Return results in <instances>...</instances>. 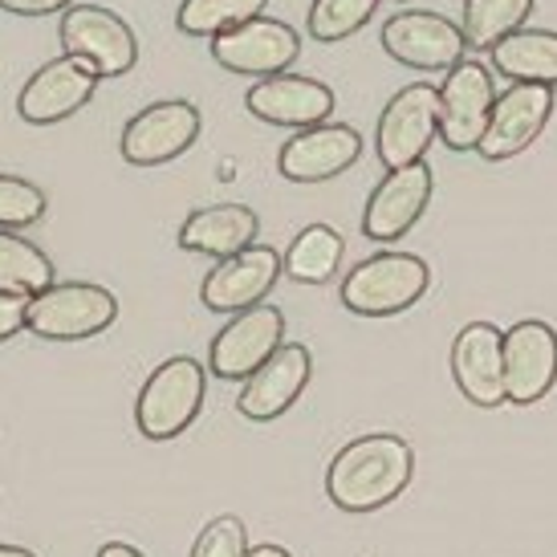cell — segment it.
<instances>
[{"instance_id":"7c38bea8","label":"cell","mask_w":557,"mask_h":557,"mask_svg":"<svg viewBox=\"0 0 557 557\" xmlns=\"http://www.w3.org/2000/svg\"><path fill=\"white\" fill-rule=\"evenodd\" d=\"M557 383V330L525 318L505 330V399L517 407L542 403Z\"/></svg>"},{"instance_id":"1f68e13d","label":"cell","mask_w":557,"mask_h":557,"mask_svg":"<svg viewBox=\"0 0 557 557\" xmlns=\"http://www.w3.org/2000/svg\"><path fill=\"white\" fill-rule=\"evenodd\" d=\"M94 557H147V554H139L135 545H126V542H107Z\"/></svg>"},{"instance_id":"5b68a950","label":"cell","mask_w":557,"mask_h":557,"mask_svg":"<svg viewBox=\"0 0 557 557\" xmlns=\"http://www.w3.org/2000/svg\"><path fill=\"white\" fill-rule=\"evenodd\" d=\"M62 49L82 65H90L98 78H123L139 62V37L119 13L102 4H70L58 25Z\"/></svg>"},{"instance_id":"4fadbf2b","label":"cell","mask_w":557,"mask_h":557,"mask_svg":"<svg viewBox=\"0 0 557 557\" xmlns=\"http://www.w3.org/2000/svg\"><path fill=\"white\" fill-rule=\"evenodd\" d=\"M285 342V313L277 306H252V310L233 313V322L220 330L208 350V371L216 379H248L264 358Z\"/></svg>"},{"instance_id":"9c48e42d","label":"cell","mask_w":557,"mask_h":557,"mask_svg":"<svg viewBox=\"0 0 557 557\" xmlns=\"http://www.w3.org/2000/svg\"><path fill=\"white\" fill-rule=\"evenodd\" d=\"M554 114V86L542 82H512L505 94H496L484 139H480V159L500 163V159L521 156L525 147L537 143V135L545 131Z\"/></svg>"},{"instance_id":"f546056e","label":"cell","mask_w":557,"mask_h":557,"mask_svg":"<svg viewBox=\"0 0 557 557\" xmlns=\"http://www.w3.org/2000/svg\"><path fill=\"white\" fill-rule=\"evenodd\" d=\"M25 313H29V297L0 289V342H9L13 334L25 330Z\"/></svg>"},{"instance_id":"f1b7e54d","label":"cell","mask_w":557,"mask_h":557,"mask_svg":"<svg viewBox=\"0 0 557 557\" xmlns=\"http://www.w3.org/2000/svg\"><path fill=\"white\" fill-rule=\"evenodd\" d=\"M191 557H248V529L240 517H216L191 545Z\"/></svg>"},{"instance_id":"836d02e7","label":"cell","mask_w":557,"mask_h":557,"mask_svg":"<svg viewBox=\"0 0 557 557\" xmlns=\"http://www.w3.org/2000/svg\"><path fill=\"white\" fill-rule=\"evenodd\" d=\"M0 557H37V554L21 549V545H0Z\"/></svg>"},{"instance_id":"4dcf8cb0","label":"cell","mask_w":557,"mask_h":557,"mask_svg":"<svg viewBox=\"0 0 557 557\" xmlns=\"http://www.w3.org/2000/svg\"><path fill=\"white\" fill-rule=\"evenodd\" d=\"M74 0H0L4 13L16 16H49V13H65Z\"/></svg>"},{"instance_id":"9a60e30c","label":"cell","mask_w":557,"mask_h":557,"mask_svg":"<svg viewBox=\"0 0 557 557\" xmlns=\"http://www.w3.org/2000/svg\"><path fill=\"white\" fill-rule=\"evenodd\" d=\"M310 350L301 342H281L277 350L245 379V387L236 395V411L252 423L281 419L301 399V391L310 383Z\"/></svg>"},{"instance_id":"8992f818","label":"cell","mask_w":557,"mask_h":557,"mask_svg":"<svg viewBox=\"0 0 557 557\" xmlns=\"http://www.w3.org/2000/svg\"><path fill=\"white\" fill-rule=\"evenodd\" d=\"M432 139H440V90L428 82L403 86L379 114V131H374L379 163L387 171L419 163Z\"/></svg>"},{"instance_id":"cb8c5ba5","label":"cell","mask_w":557,"mask_h":557,"mask_svg":"<svg viewBox=\"0 0 557 557\" xmlns=\"http://www.w3.org/2000/svg\"><path fill=\"white\" fill-rule=\"evenodd\" d=\"M49 285H53V261L33 240L16 236L13 228H0V289L33 297Z\"/></svg>"},{"instance_id":"52a82bcc","label":"cell","mask_w":557,"mask_h":557,"mask_svg":"<svg viewBox=\"0 0 557 557\" xmlns=\"http://www.w3.org/2000/svg\"><path fill=\"white\" fill-rule=\"evenodd\" d=\"M196 139H200V110L184 102V98H168V102L143 107L123 126L119 151L135 168H163V163L180 159L184 151H191Z\"/></svg>"},{"instance_id":"277c9868","label":"cell","mask_w":557,"mask_h":557,"mask_svg":"<svg viewBox=\"0 0 557 557\" xmlns=\"http://www.w3.org/2000/svg\"><path fill=\"white\" fill-rule=\"evenodd\" d=\"M114 318H119V301L110 289L90 281H65L29 297L25 330L49 342H82L114 325Z\"/></svg>"},{"instance_id":"ba28073f","label":"cell","mask_w":557,"mask_h":557,"mask_svg":"<svg viewBox=\"0 0 557 557\" xmlns=\"http://www.w3.org/2000/svg\"><path fill=\"white\" fill-rule=\"evenodd\" d=\"M496 86L493 70L484 62H460L448 70L440 86V143L448 151H476L484 126L493 114Z\"/></svg>"},{"instance_id":"484cf974","label":"cell","mask_w":557,"mask_h":557,"mask_svg":"<svg viewBox=\"0 0 557 557\" xmlns=\"http://www.w3.org/2000/svg\"><path fill=\"white\" fill-rule=\"evenodd\" d=\"M264 4L269 0H184L175 13V25L187 37H216V33H228L252 16H261Z\"/></svg>"},{"instance_id":"e0dca14e","label":"cell","mask_w":557,"mask_h":557,"mask_svg":"<svg viewBox=\"0 0 557 557\" xmlns=\"http://www.w3.org/2000/svg\"><path fill=\"white\" fill-rule=\"evenodd\" d=\"M362 156V135L346 123H318L297 131L294 139L281 147L277 171L294 184H325L355 168Z\"/></svg>"},{"instance_id":"44dd1931","label":"cell","mask_w":557,"mask_h":557,"mask_svg":"<svg viewBox=\"0 0 557 557\" xmlns=\"http://www.w3.org/2000/svg\"><path fill=\"white\" fill-rule=\"evenodd\" d=\"M261 233V220L248 203H212V208H200L184 220L180 228V248L187 252H200V257H236L240 248H248Z\"/></svg>"},{"instance_id":"6da1fadb","label":"cell","mask_w":557,"mask_h":557,"mask_svg":"<svg viewBox=\"0 0 557 557\" xmlns=\"http://www.w3.org/2000/svg\"><path fill=\"white\" fill-rule=\"evenodd\" d=\"M416 472V451L407 440L391 432L362 435L330 460L325 496L342 512H379L399 500Z\"/></svg>"},{"instance_id":"ffe728a7","label":"cell","mask_w":557,"mask_h":557,"mask_svg":"<svg viewBox=\"0 0 557 557\" xmlns=\"http://www.w3.org/2000/svg\"><path fill=\"white\" fill-rule=\"evenodd\" d=\"M334 90L318 78H297V74H273V78H261L252 90L245 94V107L252 119L273 126H294V131H306V126L330 123L334 114Z\"/></svg>"},{"instance_id":"7402d4cb","label":"cell","mask_w":557,"mask_h":557,"mask_svg":"<svg viewBox=\"0 0 557 557\" xmlns=\"http://www.w3.org/2000/svg\"><path fill=\"white\" fill-rule=\"evenodd\" d=\"M493 70L509 82H542L557 86V33L549 29H517L493 49Z\"/></svg>"},{"instance_id":"5bb4252c","label":"cell","mask_w":557,"mask_h":557,"mask_svg":"<svg viewBox=\"0 0 557 557\" xmlns=\"http://www.w3.org/2000/svg\"><path fill=\"white\" fill-rule=\"evenodd\" d=\"M432 187H435V175L423 159H419V163H407V168L387 171L383 184L374 187L371 200H367L362 233L371 236V240H379V245L407 236L419 224V216L428 212Z\"/></svg>"},{"instance_id":"4316f807","label":"cell","mask_w":557,"mask_h":557,"mask_svg":"<svg viewBox=\"0 0 557 557\" xmlns=\"http://www.w3.org/2000/svg\"><path fill=\"white\" fill-rule=\"evenodd\" d=\"M379 0H313L310 4V37L313 41H346L374 16Z\"/></svg>"},{"instance_id":"d6986e66","label":"cell","mask_w":557,"mask_h":557,"mask_svg":"<svg viewBox=\"0 0 557 557\" xmlns=\"http://www.w3.org/2000/svg\"><path fill=\"white\" fill-rule=\"evenodd\" d=\"M281 277V257L264 245H248L240 248L236 257H224V261L203 277V306L212 313H240L261 306L269 289L277 285Z\"/></svg>"},{"instance_id":"83f0119b","label":"cell","mask_w":557,"mask_h":557,"mask_svg":"<svg viewBox=\"0 0 557 557\" xmlns=\"http://www.w3.org/2000/svg\"><path fill=\"white\" fill-rule=\"evenodd\" d=\"M46 191L29 180L16 175H0V228H29L46 216Z\"/></svg>"},{"instance_id":"7a4b0ae2","label":"cell","mask_w":557,"mask_h":557,"mask_svg":"<svg viewBox=\"0 0 557 557\" xmlns=\"http://www.w3.org/2000/svg\"><path fill=\"white\" fill-rule=\"evenodd\" d=\"M203 391H208V374L203 362L191 355H175L159 362L151 379L143 383L139 403H135V423L147 440H175L184 435L203 407Z\"/></svg>"},{"instance_id":"d6a6232c","label":"cell","mask_w":557,"mask_h":557,"mask_svg":"<svg viewBox=\"0 0 557 557\" xmlns=\"http://www.w3.org/2000/svg\"><path fill=\"white\" fill-rule=\"evenodd\" d=\"M248 557H294V554L281 549V545H257V549H248Z\"/></svg>"},{"instance_id":"8fae6325","label":"cell","mask_w":557,"mask_h":557,"mask_svg":"<svg viewBox=\"0 0 557 557\" xmlns=\"http://www.w3.org/2000/svg\"><path fill=\"white\" fill-rule=\"evenodd\" d=\"M383 49L407 70H451L465 62V29L444 13L403 9L383 25Z\"/></svg>"},{"instance_id":"30bf717a","label":"cell","mask_w":557,"mask_h":557,"mask_svg":"<svg viewBox=\"0 0 557 557\" xmlns=\"http://www.w3.org/2000/svg\"><path fill=\"white\" fill-rule=\"evenodd\" d=\"M297 53H301V33L273 16H252L245 25L212 37V58L233 74L273 78L297 62Z\"/></svg>"},{"instance_id":"603a6c76","label":"cell","mask_w":557,"mask_h":557,"mask_svg":"<svg viewBox=\"0 0 557 557\" xmlns=\"http://www.w3.org/2000/svg\"><path fill=\"white\" fill-rule=\"evenodd\" d=\"M342 236L330 224H310L294 236L289 252L281 257V269L297 281V285H325L338 273L342 264Z\"/></svg>"},{"instance_id":"d4e9b609","label":"cell","mask_w":557,"mask_h":557,"mask_svg":"<svg viewBox=\"0 0 557 557\" xmlns=\"http://www.w3.org/2000/svg\"><path fill=\"white\" fill-rule=\"evenodd\" d=\"M537 0H465V41L472 49H493L529 21Z\"/></svg>"},{"instance_id":"3957f363","label":"cell","mask_w":557,"mask_h":557,"mask_svg":"<svg viewBox=\"0 0 557 557\" xmlns=\"http://www.w3.org/2000/svg\"><path fill=\"white\" fill-rule=\"evenodd\" d=\"M432 285V269L416 252H374L342 281V306L358 318H395Z\"/></svg>"},{"instance_id":"2e32d148","label":"cell","mask_w":557,"mask_h":557,"mask_svg":"<svg viewBox=\"0 0 557 557\" xmlns=\"http://www.w3.org/2000/svg\"><path fill=\"white\" fill-rule=\"evenodd\" d=\"M98 74H94L90 65H82L78 58H53L46 62L29 82H25V90L16 98V110H21V119L33 126H53V123H65L74 110H82L90 102L94 94H98Z\"/></svg>"},{"instance_id":"ac0fdd59","label":"cell","mask_w":557,"mask_h":557,"mask_svg":"<svg viewBox=\"0 0 557 557\" xmlns=\"http://www.w3.org/2000/svg\"><path fill=\"white\" fill-rule=\"evenodd\" d=\"M451 379L468 403L500 407L505 399V334L493 322H468L451 342Z\"/></svg>"}]
</instances>
